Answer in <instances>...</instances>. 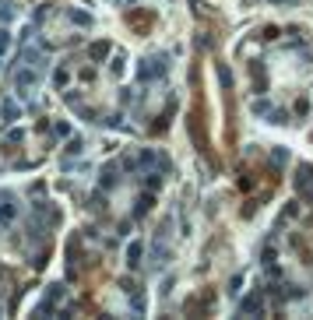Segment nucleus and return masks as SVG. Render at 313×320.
<instances>
[{
    "mask_svg": "<svg viewBox=\"0 0 313 320\" xmlns=\"http://www.w3.org/2000/svg\"><path fill=\"white\" fill-rule=\"evenodd\" d=\"M148 67H141V81H148V77H159V74H166L169 70V60L166 57H151V60H144Z\"/></svg>",
    "mask_w": 313,
    "mask_h": 320,
    "instance_id": "f257e3e1",
    "label": "nucleus"
},
{
    "mask_svg": "<svg viewBox=\"0 0 313 320\" xmlns=\"http://www.w3.org/2000/svg\"><path fill=\"white\" fill-rule=\"evenodd\" d=\"M240 310H243V313H260V310H264V306H260V296H253V299H247V303H243Z\"/></svg>",
    "mask_w": 313,
    "mask_h": 320,
    "instance_id": "20e7f679",
    "label": "nucleus"
},
{
    "mask_svg": "<svg viewBox=\"0 0 313 320\" xmlns=\"http://www.w3.org/2000/svg\"><path fill=\"white\" fill-rule=\"evenodd\" d=\"M116 183V166H106L102 169V187H113Z\"/></svg>",
    "mask_w": 313,
    "mask_h": 320,
    "instance_id": "39448f33",
    "label": "nucleus"
},
{
    "mask_svg": "<svg viewBox=\"0 0 313 320\" xmlns=\"http://www.w3.org/2000/svg\"><path fill=\"white\" fill-rule=\"evenodd\" d=\"M275 4H278V0H275Z\"/></svg>",
    "mask_w": 313,
    "mask_h": 320,
    "instance_id": "6e6552de",
    "label": "nucleus"
},
{
    "mask_svg": "<svg viewBox=\"0 0 313 320\" xmlns=\"http://www.w3.org/2000/svg\"><path fill=\"white\" fill-rule=\"evenodd\" d=\"M32 85H35V70H21V74H18V88L25 92V88H32Z\"/></svg>",
    "mask_w": 313,
    "mask_h": 320,
    "instance_id": "7ed1b4c3",
    "label": "nucleus"
},
{
    "mask_svg": "<svg viewBox=\"0 0 313 320\" xmlns=\"http://www.w3.org/2000/svg\"><path fill=\"white\" fill-rule=\"evenodd\" d=\"M7 46H11V35H7L4 28H0V57H4V53H7Z\"/></svg>",
    "mask_w": 313,
    "mask_h": 320,
    "instance_id": "0eeeda50",
    "label": "nucleus"
},
{
    "mask_svg": "<svg viewBox=\"0 0 313 320\" xmlns=\"http://www.w3.org/2000/svg\"><path fill=\"white\" fill-rule=\"evenodd\" d=\"M106 53H109V43H95V46H92V57H95V60H102Z\"/></svg>",
    "mask_w": 313,
    "mask_h": 320,
    "instance_id": "423d86ee",
    "label": "nucleus"
},
{
    "mask_svg": "<svg viewBox=\"0 0 313 320\" xmlns=\"http://www.w3.org/2000/svg\"><path fill=\"white\" fill-rule=\"evenodd\" d=\"M141 257H144V247H141V239H137V243H130V247H127V264H130V267H137V264H141Z\"/></svg>",
    "mask_w": 313,
    "mask_h": 320,
    "instance_id": "f03ea898",
    "label": "nucleus"
}]
</instances>
